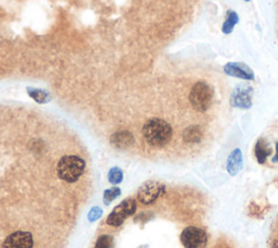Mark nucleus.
<instances>
[{"instance_id": "nucleus-5", "label": "nucleus", "mask_w": 278, "mask_h": 248, "mask_svg": "<svg viewBox=\"0 0 278 248\" xmlns=\"http://www.w3.org/2000/svg\"><path fill=\"white\" fill-rule=\"evenodd\" d=\"M137 209L136 200L133 198H127L116 206L112 212L107 218V223L111 227H119L127 218H130L135 213Z\"/></svg>"}, {"instance_id": "nucleus-17", "label": "nucleus", "mask_w": 278, "mask_h": 248, "mask_svg": "<svg viewBox=\"0 0 278 248\" xmlns=\"http://www.w3.org/2000/svg\"><path fill=\"white\" fill-rule=\"evenodd\" d=\"M30 95L32 96L33 98H34L38 103H44V101H46L47 98V95L45 93H43L42 91H34V92H30Z\"/></svg>"}, {"instance_id": "nucleus-7", "label": "nucleus", "mask_w": 278, "mask_h": 248, "mask_svg": "<svg viewBox=\"0 0 278 248\" xmlns=\"http://www.w3.org/2000/svg\"><path fill=\"white\" fill-rule=\"evenodd\" d=\"M33 246H34L33 235L24 231H16L10 234L2 244L3 248H33Z\"/></svg>"}, {"instance_id": "nucleus-14", "label": "nucleus", "mask_w": 278, "mask_h": 248, "mask_svg": "<svg viewBox=\"0 0 278 248\" xmlns=\"http://www.w3.org/2000/svg\"><path fill=\"white\" fill-rule=\"evenodd\" d=\"M113 246V239L110 235H101L97 240V243L94 245V248H112Z\"/></svg>"}, {"instance_id": "nucleus-9", "label": "nucleus", "mask_w": 278, "mask_h": 248, "mask_svg": "<svg viewBox=\"0 0 278 248\" xmlns=\"http://www.w3.org/2000/svg\"><path fill=\"white\" fill-rule=\"evenodd\" d=\"M252 88L249 85H239L231 95V104L239 108H249L251 106Z\"/></svg>"}, {"instance_id": "nucleus-3", "label": "nucleus", "mask_w": 278, "mask_h": 248, "mask_svg": "<svg viewBox=\"0 0 278 248\" xmlns=\"http://www.w3.org/2000/svg\"><path fill=\"white\" fill-rule=\"evenodd\" d=\"M84 170L85 161L82 158L73 155L61 158L57 167L59 178L68 183L76 182L84 173Z\"/></svg>"}, {"instance_id": "nucleus-18", "label": "nucleus", "mask_w": 278, "mask_h": 248, "mask_svg": "<svg viewBox=\"0 0 278 248\" xmlns=\"http://www.w3.org/2000/svg\"><path fill=\"white\" fill-rule=\"evenodd\" d=\"M272 248H278V238L273 241V243H272Z\"/></svg>"}, {"instance_id": "nucleus-1", "label": "nucleus", "mask_w": 278, "mask_h": 248, "mask_svg": "<svg viewBox=\"0 0 278 248\" xmlns=\"http://www.w3.org/2000/svg\"><path fill=\"white\" fill-rule=\"evenodd\" d=\"M254 159L260 166L268 169H278V120L269 124L255 140L253 147Z\"/></svg>"}, {"instance_id": "nucleus-13", "label": "nucleus", "mask_w": 278, "mask_h": 248, "mask_svg": "<svg viewBox=\"0 0 278 248\" xmlns=\"http://www.w3.org/2000/svg\"><path fill=\"white\" fill-rule=\"evenodd\" d=\"M121 195V189L119 187H112L104 191L103 194V204L109 205L110 202H112L116 197Z\"/></svg>"}, {"instance_id": "nucleus-19", "label": "nucleus", "mask_w": 278, "mask_h": 248, "mask_svg": "<svg viewBox=\"0 0 278 248\" xmlns=\"http://www.w3.org/2000/svg\"><path fill=\"white\" fill-rule=\"evenodd\" d=\"M246 1H249V0H246Z\"/></svg>"}, {"instance_id": "nucleus-10", "label": "nucleus", "mask_w": 278, "mask_h": 248, "mask_svg": "<svg viewBox=\"0 0 278 248\" xmlns=\"http://www.w3.org/2000/svg\"><path fill=\"white\" fill-rule=\"evenodd\" d=\"M134 143V137L130 132H118L111 136V144L115 148H127Z\"/></svg>"}, {"instance_id": "nucleus-6", "label": "nucleus", "mask_w": 278, "mask_h": 248, "mask_svg": "<svg viewBox=\"0 0 278 248\" xmlns=\"http://www.w3.org/2000/svg\"><path fill=\"white\" fill-rule=\"evenodd\" d=\"M164 185L160 182L148 181L141 185L138 190V200L143 205H150L157 200L164 193Z\"/></svg>"}, {"instance_id": "nucleus-4", "label": "nucleus", "mask_w": 278, "mask_h": 248, "mask_svg": "<svg viewBox=\"0 0 278 248\" xmlns=\"http://www.w3.org/2000/svg\"><path fill=\"white\" fill-rule=\"evenodd\" d=\"M181 242L185 248H207L209 236L203 229L191 225L183 231Z\"/></svg>"}, {"instance_id": "nucleus-8", "label": "nucleus", "mask_w": 278, "mask_h": 248, "mask_svg": "<svg viewBox=\"0 0 278 248\" xmlns=\"http://www.w3.org/2000/svg\"><path fill=\"white\" fill-rule=\"evenodd\" d=\"M226 75L242 78V80H253L254 74L251 67L242 62H229L223 69Z\"/></svg>"}, {"instance_id": "nucleus-11", "label": "nucleus", "mask_w": 278, "mask_h": 248, "mask_svg": "<svg viewBox=\"0 0 278 248\" xmlns=\"http://www.w3.org/2000/svg\"><path fill=\"white\" fill-rule=\"evenodd\" d=\"M238 22V14L232 10L227 11L226 14V21L224 22L223 27H222V31L224 34H231L233 30V27L237 24Z\"/></svg>"}, {"instance_id": "nucleus-16", "label": "nucleus", "mask_w": 278, "mask_h": 248, "mask_svg": "<svg viewBox=\"0 0 278 248\" xmlns=\"http://www.w3.org/2000/svg\"><path fill=\"white\" fill-rule=\"evenodd\" d=\"M212 248H236L230 240L220 239Z\"/></svg>"}, {"instance_id": "nucleus-15", "label": "nucleus", "mask_w": 278, "mask_h": 248, "mask_svg": "<svg viewBox=\"0 0 278 248\" xmlns=\"http://www.w3.org/2000/svg\"><path fill=\"white\" fill-rule=\"evenodd\" d=\"M102 216V210L100 209L99 207H93V209L88 213V220H90L91 222L96 221L100 217Z\"/></svg>"}, {"instance_id": "nucleus-12", "label": "nucleus", "mask_w": 278, "mask_h": 248, "mask_svg": "<svg viewBox=\"0 0 278 248\" xmlns=\"http://www.w3.org/2000/svg\"><path fill=\"white\" fill-rule=\"evenodd\" d=\"M109 182L111 184H120L122 181H123V172L120 168H112L109 172Z\"/></svg>"}, {"instance_id": "nucleus-2", "label": "nucleus", "mask_w": 278, "mask_h": 248, "mask_svg": "<svg viewBox=\"0 0 278 248\" xmlns=\"http://www.w3.org/2000/svg\"><path fill=\"white\" fill-rule=\"evenodd\" d=\"M142 134L150 146L162 148L171 143L174 131L168 121L160 118H152L144 123Z\"/></svg>"}]
</instances>
